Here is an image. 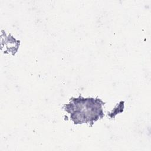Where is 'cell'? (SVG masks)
Returning a JSON list of instances; mask_svg holds the SVG:
<instances>
[{
  "label": "cell",
  "instance_id": "1",
  "mask_svg": "<svg viewBox=\"0 0 151 151\" xmlns=\"http://www.w3.org/2000/svg\"><path fill=\"white\" fill-rule=\"evenodd\" d=\"M104 103L99 99L83 98L81 96L72 99L65 105V110L70 114L75 124L93 123L104 116L102 106Z\"/></svg>",
  "mask_w": 151,
  "mask_h": 151
}]
</instances>
